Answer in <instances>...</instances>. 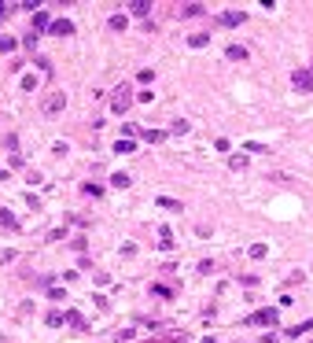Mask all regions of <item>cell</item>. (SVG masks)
I'll return each mask as SVG.
<instances>
[{
	"mask_svg": "<svg viewBox=\"0 0 313 343\" xmlns=\"http://www.w3.org/2000/svg\"><path fill=\"white\" fill-rule=\"evenodd\" d=\"M276 321H280V314H276V306H262V310H254V314L247 318V325H269V329H273Z\"/></svg>",
	"mask_w": 313,
	"mask_h": 343,
	"instance_id": "obj_1",
	"label": "cell"
},
{
	"mask_svg": "<svg viewBox=\"0 0 313 343\" xmlns=\"http://www.w3.org/2000/svg\"><path fill=\"white\" fill-rule=\"evenodd\" d=\"M111 107H115L118 115H125V111L133 107V92L125 89V85H122V89H115V100H111Z\"/></svg>",
	"mask_w": 313,
	"mask_h": 343,
	"instance_id": "obj_2",
	"label": "cell"
},
{
	"mask_svg": "<svg viewBox=\"0 0 313 343\" xmlns=\"http://www.w3.org/2000/svg\"><path fill=\"white\" fill-rule=\"evenodd\" d=\"M291 85L302 89V92H313V74H309V70H295V74H291Z\"/></svg>",
	"mask_w": 313,
	"mask_h": 343,
	"instance_id": "obj_3",
	"label": "cell"
},
{
	"mask_svg": "<svg viewBox=\"0 0 313 343\" xmlns=\"http://www.w3.org/2000/svg\"><path fill=\"white\" fill-rule=\"evenodd\" d=\"M63 107H67V96H63V92H52V96L44 100V115H59Z\"/></svg>",
	"mask_w": 313,
	"mask_h": 343,
	"instance_id": "obj_4",
	"label": "cell"
},
{
	"mask_svg": "<svg viewBox=\"0 0 313 343\" xmlns=\"http://www.w3.org/2000/svg\"><path fill=\"white\" fill-rule=\"evenodd\" d=\"M48 30H52L55 37H70V34H74V22H70V19H55Z\"/></svg>",
	"mask_w": 313,
	"mask_h": 343,
	"instance_id": "obj_5",
	"label": "cell"
},
{
	"mask_svg": "<svg viewBox=\"0 0 313 343\" xmlns=\"http://www.w3.org/2000/svg\"><path fill=\"white\" fill-rule=\"evenodd\" d=\"M133 15H140V19H148V11H151V0H133V4H125Z\"/></svg>",
	"mask_w": 313,
	"mask_h": 343,
	"instance_id": "obj_6",
	"label": "cell"
},
{
	"mask_svg": "<svg viewBox=\"0 0 313 343\" xmlns=\"http://www.w3.org/2000/svg\"><path fill=\"white\" fill-rule=\"evenodd\" d=\"M52 19H48V11H34V34H41V30H48Z\"/></svg>",
	"mask_w": 313,
	"mask_h": 343,
	"instance_id": "obj_7",
	"label": "cell"
},
{
	"mask_svg": "<svg viewBox=\"0 0 313 343\" xmlns=\"http://www.w3.org/2000/svg\"><path fill=\"white\" fill-rule=\"evenodd\" d=\"M136 133L144 137L148 144H162V140H166V133H162V129H136Z\"/></svg>",
	"mask_w": 313,
	"mask_h": 343,
	"instance_id": "obj_8",
	"label": "cell"
},
{
	"mask_svg": "<svg viewBox=\"0 0 313 343\" xmlns=\"http://www.w3.org/2000/svg\"><path fill=\"white\" fill-rule=\"evenodd\" d=\"M243 19H247L243 11H225V15H221V26H240Z\"/></svg>",
	"mask_w": 313,
	"mask_h": 343,
	"instance_id": "obj_9",
	"label": "cell"
},
{
	"mask_svg": "<svg viewBox=\"0 0 313 343\" xmlns=\"http://www.w3.org/2000/svg\"><path fill=\"white\" fill-rule=\"evenodd\" d=\"M63 321L74 325V329H85V321H81V314H77V310H67V314H63Z\"/></svg>",
	"mask_w": 313,
	"mask_h": 343,
	"instance_id": "obj_10",
	"label": "cell"
},
{
	"mask_svg": "<svg viewBox=\"0 0 313 343\" xmlns=\"http://www.w3.org/2000/svg\"><path fill=\"white\" fill-rule=\"evenodd\" d=\"M188 44H192V48H207V44H210V34H192V37H188Z\"/></svg>",
	"mask_w": 313,
	"mask_h": 343,
	"instance_id": "obj_11",
	"label": "cell"
},
{
	"mask_svg": "<svg viewBox=\"0 0 313 343\" xmlns=\"http://www.w3.org/2000/svg\"><path fill=\"white\" fill-rule=\"evenodd\" d=\"M159 247H166V251H169V247H174V232H169L166 225L159 229Z\"/></svg>",
	"mask_w": 313,
	"mask_h": 343,
	"instance_id": "obj_12",
	"label": "cell"
},
{
	"mask_svg": "<svg viewBox=\"0 0 313 343\" xmlns=\"http://www.w3.org/2000/svg\"><path fill=\"white\" fill-rule=\"evenodd\" d=\"M309 329H313V318H309V321H302V325H295V329H288V336H291V339H299V336H302V332H309Z\"/></svg>",
	"mask_w": 313,
	"mask_h": 343,
	"instance_id": "obj_13",
	"label": "cell"
},
{
	"mask_svg": "<svg viewBox=\"0 0 313 343\" xmlns=\"http://www.w3.org/2000/svg\"><path fill=\"white\" fill-rule=\"evenodd\" d=\"M195 15H203V4H184L181 8V19H195Z\"/></svg>",
	"mask_w": 313,
	"mask_h": 343,
	"instance_id": "obj_14",
	"label": "cell"
},
{
	"mask_svg": "<svg viewBox=\"0 0 313 343\" xmlns=\"http://www.w3.org/2000/svg\"><path fill=\"white\" fill-rule=\"evenodd\" d=\"M225 56H229V59H247V48H243V44H229Z\"/></svg>",
	"mask_w": 313,
	"mask_h": 343,
	"instance_id": "obj_15",
	"label": "cell"
},
{
	"mask_svg": "<svg viewBox=\"0 0 313 343\" xmlns=\"http://www.w3.org/2000/svg\"><path fill=\"white\" fill-rule=\"evenodd\" d=\"M0 225H4V229H19V222H15L11 210H0Z\"/></svg>",
	"mask_w": 313,
	"mask_h": 343,
	"instance_id": "obj_16",
	"label": "cell"
},
{
	"mask_svg": "<svg viewBox=\"0 0 313 343\" xmlns=\"http://www.w3.org/2000/svg\"><path fill=\"white\" fill-rule=\"evenodd\" d=\"M247 255H250V258H265V255H269V247H265V244H250Z\"/></svg>",
	"mask_w": 313,
	"mask_h": 343,
	"instance_id": "obj_17",
	"label": "cell"
},
{
	"mask_svg": "<svg viewBox=\"0 0 313 343\" xmlns=\"http://www.w3.org/2000/svg\"><path fill=\"white\" fill-rule=\"evenodd\" d=\"M133 148H136V144H133V140H125V137H122V140H118V144H115V151H118V155H129Z\"/></svg>",
	"mask_w": 313,
	"mask_h": 343,
	"instance_id": "obj_18",
	"label": "cell"
},
{
	"mask_svg": "<svg viewBox=\"0 0 313 343\" xmlns=\"http://www.w3.org/2000/svg\"><path fill=\"white\" fill-rule=\"evenodd\" d=\"M229 166H232V170H247V155H232Z\"/></svg>",
	"mask_w": 313,
	"mask_h": 343,
	"instance_id": "obj_19",
	"label": "cell"
},
{
	"mask_svg": "<svg viewBox=\"0 0 313 343\" xmlns=\"http://www.w3.org/2000/svg\"><path fill=\"white\" fill-rule=\"evenodd\" d=\"M111 184H115V189H129V174H115Z\"/></svg>",
	"mask_w": 313,
	"mask_h": 343,
	"instance_id": "obj_20",
	"label": "cell"
},
{
	"mask_svg": "<svg viewBox=\"0 0 313 343\" xmlns=\"http://www.w3.org/2000/svg\"><path fill=\"white\" fill-rule=\"evenodd\" d=\"M111 30L122 34V30H125V15H111Z\"/></svg>",
	"mask_w": 313,
	"mask_h": 343,
	"instance_id": "obj_21",
	"label": "cell"
},
{
	"mask_svg": "<svg viewBox=\"0 0 313 343\" xmlns=\"http://www.w3.org/2000/svg\"><path fill=\"white\" fill-rule=\"evenodd\" d=\"M81 192H85V196H100V192H103V184H92V181H89Z\"/></svg>",
	"mask_w": 313,
	"mask_h": 343,
	"instance_id": "obj_22",
	"label": "cell"
},
{
	"mask_svg": "<svg viewBox=\"0 0 313 343\" xmlns=\"http://www.w3.org/2000/svg\"><path fill=\"white\" fill-rule=\"evenodd\" d=\"M159 207H166V210H181V203H177V199H166V196L159 199Z\"/></svg>",
	"mask_w": 313,
	"mask_h": 343,
	"instance_id": "obj_23",
	"label": "cell"
},
{
	"mask_svg": "<svg viewBox=\"0 0 313 343\" xmlns=\"http://www.w3.org/2000/svg\"><path fill=\"white\" fill-rule=\"evenodd\" d=\"M48 325H52V329H59V325H63V314H59V310H52V314H48Z\"/></svg>",
	"mask_w": 313,
	"mask_h": 343,
	"instance_id": "obj_24",
	"label": "cell"
},
{
	"mask_svg": "<svg viewBox=\"0 0 313 343\" xmlns=\"http://www.w3.org/2000/svg\"><path fill=\"white\" fill-rule=\"evenodd\" d=\"M34 85H37V77H34V74H26V77H22V89H26V92H34Z\"/></svg>",
	"mask_w": 313,
	"mask_h": 343,
	"instance_id": "obj_25",
	"label": "cell"
},
{
	"mask_svg": "<svg viewBox=\"0 0 313 343\" xmlns=\"http://www.w3.org/2000/svg\"><path fill=\"white\" fill-rule=\"evenodd\" d=\"M0 52H15V41L11 37H0Z\"/></svg>",
	"mask_w": 313,
	"mask_h": 343,
	"instance_id": "obj_26",
	"label": "cell"
},
{
	"mask_svg": "<svg viewBox=\"0 0 313 343\" xmlns=\"http://www.w3.org/2000/svg\"><path fill=\"white\" fill-rule=\"evenodd\" d=\"M8 11H11V4H4V0H0V19H4Z\"/></svg>",
	"mask_w": 313,
	"mask_h": 343,
	"instance_id": "obj_27",
	"label": "cell"
},
{
	"mask_svg": "<svg viewBox=\"0 0 313 343\" xmlns=\"http://www.w3.org/2000/svg\"><path fill=\"white\" fill-rule=\"evenodd\" d=\"M203 343H217V339H203Z\"/></svg>",
	"mask_w": 313,
	"mask_h": 343,
	"instance_id": "obj_28",
	"label": "cell"
},
{
	"mask_svg": "<svg viewBox=\"0 0 313 343\" xmlns=\"http://www.w3.org/2000/svg\"><path fill=\"white\" fill-rule=\"evenodd\" d=\"M309 343H313V339H309Z\"/></svg>",
	"mask_w": 313,
	"mask_h": 343,
	"instance_id": "obj_29",
	"label": "cell"
},
{
	"mask_svg": "<svg viewBox=\"0 0 313 343\" xmlns=\"http://www.w3.org/2000/svg\"><path fill=\"white\" fill-rule=\"evenodd\" d=\"M236 343H240V339H236Z\"/></svg>",
	"mask_w": 313,
	"mask_h": 343,
	"instance_id": "obj_30",
	"label": "cell"
}]
</instances>
